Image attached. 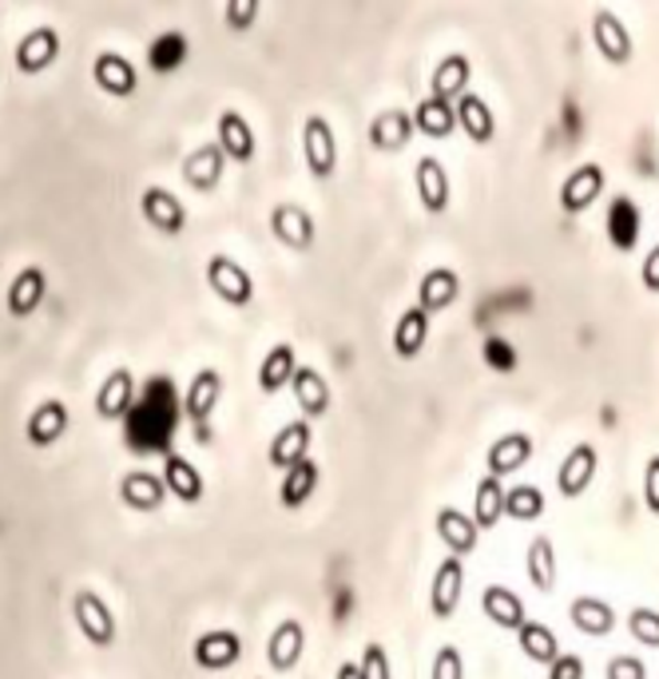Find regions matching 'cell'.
<instances>
[{
  "label": "cell",
  "mask_w": 659,
  "mask_h": 679,
  "mask_svg": "<svg viewBox=\"0 0 659 679\" xmlns=\"http://www.w3.org/2000/svg\"><path fill=\"white\" fill-rule=\"evenodd\" d=\"M302 159H306V171L315 179H330L338 171V136L326 116H306Z\"/></svg>",
  "instance_id": "6da1fadb"
},
{
  "label": "cell",
  "mask_w": 659,
  "mask_h": 679,
  "mask_svg": "<svg viewBox=\"0 0 659 679\" xmlns=\"http://www.w3.org/2000/svg\"><path fill=\"white\" fill-rule=\"evenodd\" d=\"M592 44H596V52H600L604 64H612V68H624V64H631V56H636L628 24H624L612 9L592 12Z\"/></svg>",
  "instance_id": "7a4b0ae2"
},
{
  "label": "cell",
  "mask_w": 659,
  "mask_h": 679,
  "mask_svg": "<svg viewBox=\"0 0 659 679\" xmlns=\"http://www.w3.org/2000/svg\"><path fill=\"white\" fill-rule=\"evenodd\" d=\"M76 624L79 632H84V640L92 644V648H111V644L119 640V632H116V616H111V608L104 604V596L92 588H79L76 592Z\"/></svg>",
  "instance_id": "3957f363"
},
{
  "label": "cell",
  "mask_w": 659,
  "mask_h": 679,
  "mask_svg": "<svg viewBox=\"0 0 659 679\" xmlns=\"http://www.w3.org/2000/svg\"><path fill=\"white\" fill-rule=\"evenodd\" d=\"M604 195V168L600 163H581L576 171H568V179L561 183V203L564 215H584V211Z\"/></svg>",
  "instance_id": "277c9868"
},
{
  "label": "cell",
  "mask_w": 659,
  "mask_h": 679,
  "mask_svg": "<svg viewBox=\"0 0 659 679\" xmlns=\"http://www.w3.org/2000/svg\"><path fill=\"white\" fill-rule=\"evenodd\" d=\"M596 465H600L596 445H588V442L572 445V449L564 453L561 469H556V489H561V497H568V501L584 497L588 485H592V477H596Z\"/></svg>",
  "instance_id": "5b68a950"
},
{
  "label": "cell",
  "mask_w": 659,
  "mask_h": 679,
  "mask_svg": "<svg viewBox=\"0 0 659 679\" xmlns=\"http://www.w3.org/2000/svg\"><path fill=\"white\" fill-rule=\"evenodd\" d=\"M208 286L223 298L226 306H246L255 298V283L231 255H215L208 263Z\"/></svg>",
  "instance_id": "8992f818"
},
{
  "label": "cell",
  "mask_w": 659,
  "mask_h": 679,
  "mask_svg": "<svg viewBox=\"0 0 659 679\" xmlns=\"http://www.w3.org/2000/svg\"><path fill=\"white\" fill-rule=\"evenodd\" d=\"M92 79H96V88L104 96H116V99H128L136 96L139 88V72L128 56H119V52H99L96 64H92Z\"/></svg>",
  "instance_id": "52a82bcc"
},
{
  "label": "cell",
  "mask_w": 659,
  "mask_h": 679,
  "mask_svg": "<svg viewBox=\"0 0 659 679\" xmlns=\"http://www.w3.org/2000/svg\"><path fill=\"white\" fill-rule=\"evenodd\" d=\"M226 163H231V159H226V151L219 148V139H215V144H203V148L191 151L179 171H183V183H188L191 191H203V195H208V191H215L219 183H223Z\"/></svg>",
  "instance_id": "ba28073f"
},
{
  "label": "cell",
  "mask_w": 659,
  "mask_h": 679,
  "mask_svg": "<svg viewBox=\"0 0 659 679\" xmlns=\"http://www.w3.org/2000/svg\"><path fill=\"white\" fill-rule=\"evenodd\" d=\"M461 588H465V556H445L434 572V588H429V608H434L437 620H449L453 612H457Z\"/></svg>",
  "instance_id": "9c48e42d"
},
{
  "label": "cell",
  "mask_w": 659,
  "mask_h": 679,
  "mask_svg": "<svg viewBox=\"0 0 659 679\" xmlns=\"http://www.w3.org/2000/svg\"><path fill=\"white\" fill-rule=\"evenodd\" d=\"M139 211H144V219L156 226L159 235H183V226H188V211H183V203H179L176 191H168V188H148L144 191Z\"/></svg>",
  "instance_id": "30bf717a"
},
{
  "label": "cell",
  "mask_w": 659,
  "mask_h": 679,
  "mask_svg": "<svg viewBox=\"0 0 659 679\" xmlns=\"http://www.w3.org/2000/svg\"><path fill=\"white\" fill-rule=\"evenodd\" d=\"M270 231H275L278 243L290 246V251H310L318 235L310 211L295 208V203H278V208L270 211Z\"/></svg>",
  "instance_id": "8fae6325"
},
{
  "label": "cell",
  "mask_w": 659,
  "mask_h": 679,
  "mask_svg": "<svg viewBox=\"0 0 659 679\" xmlns=\"http://www.w3.org/2000/svg\"><path fill=\"white\" fill-rule=\"evenodd\" d=\"M60 56V32L56 29H32L24 32V40L17 44V72L24 76H40L44 68H52Z\"/></svg>",
  "instance_id": "7c38bea8"
},
{
  "label": "cell",
  "mask_w": 659,
  "mask_h": 679,
  "mask_svg": "<svg viewBox=\"0 0 659 679\" xmlns=\"http://www.w3.org/2000/svg\"><path fill=\"white\" fill-rule=\"evenodd\" d=\"M414 183H417V195H422V208L429 211V215H445L453 188H449V171H445L434 156H422V159H417Z\"/></svg>",
  "instance_id": "4fadbf2b"
},
{
  "label": "cell",
  "mask_w": 659,
  "mask_h": 679,
  "mask_svg": "<svg viewBox=\"0 0 659 679\" xmlns=\"http://www.w3.org/2000/svg\"><path fill=\"white\" fill-rule=\"evenodd\" d=\"M457 298H461V278H457V270H449V266H434V270L422 278V286H417V306H422L425 315H442V310H449Z\"/></svg>",
  "instance_id": "5bb4252c"
},
{
  "label": "cell",
  "mask_w": 659,
  "mask_h": 679,
  "mask_svg": "<svg viewBox=\"0 0 659 679\" xmlns=\"http://www.w3.org/2000/svg\"><path fill=\"white\" fill-rule=\"evenodd\" d=\"M306 651V628L302 620H283L275 628V636H270V644H266V664L283 676V671H295L298 660H302Z\"/></svg>",
  "instance_id": "9a60e30c"
},
{
  "label": "cell",
  "mask_w": 659,
  "mask_h": 679,
  "mask_svg": "<svg viewBox=\"0 0 659 679\" xmlns=\"http://www.w3.org/2000/svg\"><path fill=\"white\" fill-rule=\"evenodd\" d=\"M437 537L445 541V549L453 552V556H469L472 549H477V541H481V529H477V521L472 517H465L461 509H453V505H445V509H437Z\"/></svg>",
  "instance_id": "2e32d148"
},
{
  "label": "cell",
  "mask_w": 659,
  "mask_h": 679,
  "mask_svg": "<svg viewBox=\"0 0 659 679\" xmlns=\"http://www.w3.org/2000/svg\"><path fill=\"white\" fill-rule=\"evenodd\" d=\"M131 402H136V378H131V370H111L108 378H104V385H99L96 394V414L104 417V422H119V417L128 414Z\"/></svg>",
  "instance_id": "e0dca14e"
},
{
  "label": "cell",
  "mask_w": 659,
  "mask_h": 679,
  "mask_svg": "<svg viewBox=\"0 0 659 679\" xmlns=\"http://www.w3.org/2000/svg\"><path fill=\"white\" fill-rule=\"evenodd\" d=\"M219 148L226 151V159L231 163H255V131H251V124H246V116H238V112L226 108L223 116H219Z\"/></svg>",
  "instance_id": "ac0fdd59"
},
{
  "label": "cell",
  "mask_w": 659,
  "mask_h": 679,
  "mask_svg": "<svg viewBox=\"0 0 659 679\" xmlns=\"http://www.w3.org/2000/svg\"><path fill=\"white\" fill-rule=\"evenodd\" d=\"M219 397H223V378H219V370H199V374L191 378L188 394H183V414L203 429L208 417L215 414Z\"/></svg>",
  "instance_id": "d6986e66"
},
{
  "label": "cell",
  "mask_w": 659,
  "mask_h": 679,
  "mask_svg": "<svg viewBox=\"0 0 659 679\" xmlns=\"http://www.w3.org/2000/svg\"><path fill=\"white\" fill-rule=\"evenodd\" d=\"M64 429H68V405L64 402H40L36 410H32L29 425H24V437H29L36 449H49V445H56L60 437H64Z\"/></svg>",
  "instance_id": "ffe728a7"
},
{
  "label": "cell",
  "mask_w": 659,
  "mask_h": 679,
  "mask_svg": "<svg viewBox=\"0 0 659 679\" xmlns=\"http://www.w3.org/2000/svg\"><path fill=\"white\" fill-rule=\"evenodd\" d=\"M417 124H414V112L405 108H390L382 112V116H374V124H370V144H374L378 151H402L410 139H414Z\"/></svg>",
  "instance_id": "44dd1931"
},
{
  "label": "cell",
  "mask_w": 659,
  "mask_h": 679,
  "mask_svg": "<svg viewBox=\"0 0 659 679\" xmlns=\"http://www.w3.org/2000/svg\"><path fill=\"white\" fill-rule=\"evenodd\" d=\"M243 660V640H238L235 632H208V636H199L195 644V664L208 671H223V668H235Z\"/></svg>",
  "instance_id": "7402d4cb"
},
{
  "label": "cell",
  "mask_w": 659,
  "mask_h": 679,
  "mask_svg": "<svg viewBox=\"0 0 659 679\" xmlns=\"http://www.w3.org/2000/svg\"><path fill=\"white\" fill-rule=\"evenodd\" d=\"M163 497H168V485H163V477H156V473L136 469L119 481V501L136 512H156L159 505H163Z\"/></svg>",
  "instance_id": "603a6c76"
},
{
  "label": "cell",
  "mask_w": 659,
  "mask_h": 679,
  "mask_svg": "<svg viewBox=\"0 0 659 679\" xmlns=\"http://www.w3.org/2000/svg\"><path fill=\"white\" fill-rule=\"evenodd\" d=\"M453 112H457V128H461L472 144H492V136H497V119H492L489 104H485L481 96L465 92V96L453 99Z\"/></svg>",
  "instance_id": "cb8c5ba5"
},
{
  "label": "cell",
  "mask_w": 659,
  "mask_h": 679,
  "mask_svg": "<svg viewBox=\"0 0 659 679\" xmlns=\"http://www.w3.org/2000/svg\"><path fill=\"white\" fill-rule=\"evenodd\" d=\"M568 620L576 624V632H584V636H592V640H604V636H612L616 632V612H612V604L596 601V596H576L568 608Z\"/></svg>",
  "instance_id": "d4e9b609"
},
{
  "label": "cell",
  "mask_w": 659,
  "mask_h": 679,
  "mask_svg": "<svg viewBox=\"0 0 659 679\" xmlns=\"http://www.w3.org/2000/svg\"><path fill=\"white\" fill-rule=\"evenodd\" d=\"M290 390H295L298 410H302L310 422L330 410V385H326V378L318 374L315 365H298L295 378H290Z\"/></svg>",
  "instance_id": "484cf974"
},
{
  "label": "cell",
  "mask_w": 659,
  "mask_h": 679,
  "mask_svg": "<svg viewBox=\"0 0 659 679\" xmlns=\"http://www.w3.org/2000/svg\"><path fill=\"white\" fill-rule=\"evenodd\" d=\"M481 612H485V620H492L504 632H517L524 620H529V616H524L521 596L509 592L504 584H489V588L481 592Z\"/></svg>",
  "instance_id": "4316f807"
},
{
  "label": "cell",
  "mask_w": 659,
  "mask_h": 679,
  "mask_svg": "<svg viewBox=\"0 0 659 679\" xmlns=\"http://www.w3.org/2000/svg\"><path fill=\"white\" fill-rule=\"evenodd\" d=\"M529 461H532V437L529 434L497 437V442L489 445V457H485V465H489L492 477H509V473L524 469Z\"/></svg>",
  "instance_id": "83f0119b"
},
{
  "label": "cell",
  "mask_w": 659,
  "mask_h": 679,
  "mask_svg": "<svg viewBox=\"0 0 659 679\" xmlns=\"http://www.w3.org/2000/svg\"><path fill=\"white\" fill-rule=\"evenodd\" d=\"M640 208H636V199L620 195V199H612V208H608V238L616 251H636V243H640Z\"/></svg>",
  "instance_id": "f1b7e54d"
},
{
  "label": "cell",
  "mask_w": 659,
  "mask_h": 679,
  "mask_svg": "<svg viewBox=\"0 0 659 679\" xmlns=\"http://www.w3.org/2000/svg\"><path fill=\"white\" fill-rule=\"evenodd\" d=\"M44 295H49V278H44V270H40V266H24L9 286V315L29 318L32 310L44 303Z\"/></svg>",
  "instance_id": "f546056e"
},
{
  "label": "cell",
  "mask_w": 659,
  "mask_h": 679,
  "mask_svg": "<svg viewBox=\"0 0 659 679\" xmlns=\"http://www.w3.org/2000/svg\"><path fill=\"white\" fill-rule=\"evenodd\" d=\"M310 437H315V429H310V422H290L278 429V437L270 442V465L275 469H290L295 461H302V457H310Z\"/></svg>",
  "instance_id": "4dcf8cb0"
},
{
  "label": "cell",
  "mask_w": 659,
  "mask_h": 679,
  "mask_svg": "<svg viewBox=\"0 0 659 679\" xmlns=\"http://www.w3.org/2000/svg\"><path fill=\"white\" fill-rule=\"evenodd\" d=\"M504 485L501 477H492V473H485L481 481H477V492H472V521H477V529H497L504 517Z\"/></svg>",
  "instance_id": "1f68e13d"
},
{
  "label": "cell",
  "mask_w": 659,
  "mask_h": 679,
  "mask_svg": "<svg viewBox=\"0 0 659 679\" xmlns=\"http://www.w3.org/2000/svg\"><path fill=\"white\" fill-rule=\"evenodd\" d=\"M469 76H472V64L469 56H461V52H453V56H445L442 64L434 68V79H429V88H434L437 99H457L469 92Z\"/></svg>",
  "instance_id": "d6a6232c"
},
{
  "label": "cell",
  "mask_w": 659,
  "mask_h": 679,
  "mask_svg": "<svg viewBox=\"0 0 659 679\" xmlns=\"http://www.w3.org/2000/svg\"><path fill=\"white\" fill-rule=\"evenodd\" d=\"M318 489V465L310 461V457H302V461H295L290 469H283V485H278V501L286 505V509H302L306 501H310V492Z\"/></svg>",
  "instance_id": "836d02e7"
},
{
  "label": "cell",
  "mask_w": 659,
  "mask_h": 679,
  "mask_svg": "<svg viewBox=\"0 0 659 679\" xmlns=\"http://www.w3.org/2000/svg\"><path fill=\"white\" fill-rule=\"evenodd\" d=\"M163 485H168L171 497H179V501H203V477H199V469L188 461V457H179V453H171L168 461H163Z\"/></svg>",
  "instance_id": "e575fe53"
},
{
  "label": "cell",
  "mask_w": 659,
  "mask_h": 679,
  "mask_svg": "<svg viewBox=\"0 0 659 679\" xmlns=\"http://www.w3.org/2000/svg\"><path fill=\"white\" fill-rule=\"evenodd\" d=\"M425 338H429V315H425L422 306H410L394 326V354L410 362V358L422 354Z\"/></svg>",
  "instance_id": "d590c367"
},
{
  "label": "cell",
  "mask_w": 659,
  "mask_h": 679,
  "mask_svg": "<svg viewBox=\"0 0 659 679\" xmlns=\"http://www.w3.org/2000/svg\"><path fill=\"white\" fill-rule=\"evenodd\" d=\"M414 124H417V131H422V136L445 139V136H453V131H457V112H453L449 99L429 96V99H422V104L414 108Z\"/></svg>",
  "instance_id": "8d00e7d4"
},
{
  "label": "cell",
  "mask_w": 659,
  "mask_h": 679,
  "mask_svg": "<svg viewBox=\"0 0 659 679\" xmlns=\"http://www.w3.org/2000/svg\"><path fill=\"white\" fill-rule=\"evenodd\" d=\"M524 572H529V581L536 592H552L556 588V549H552L549 537H532L529 544V556H524Z\"/></svg>",
  "instance_id": "74e56055"
},
{
  "label": "cell",
  "mask_w": 659,
  "mask_h": 679,
  "mask_svg": "<svg viewBox=\"0 0 659 679\" xmlns=\"http://www.w3.org/2000/svg\"><path fill=\"white\" fill-rule=\"evenodd\" d=\"M298 362H295V346H275L270 354L263 358V365H258V390L263 394H278L283 385H290V378H295Z\"/></svg>",
  "instance_id": "f35d334b"
},
{
  "label": "cell",
  "mask_w": 659,
  "mask_h": 679,
  "mask_svg": "<svg viewBox=\"0 0 659 679\" xmlns=\"http://www.w3.org/2000/svg\"><path fill=\"white\" fill-rule=\"evenodd\" d=\"M517 644H521L524 660L544 664V668H549V664L556 660V656H561V644H556L552 628H544L541 620H524L521 628H517Z\"/></svg>",
  "instance_id": "ab89813d"
},
{
  "label": "cell",
  "mask_w": 659,
  "mask_h": 679,
  "mask_svg": "<svg viewBox=\"0 0 659 679\" xmlns=\"http://www.w3.org/2000/svg\"><path fill=\"white\" fill-rule=\"evenodd\" d=\"M183 60H188V36L183 32H163L148 44V68L159 72V76L176 72Z\"/></svg>",
  "instance_id": "60d3db41"
},
{
  "label": "cell",
  "mask_w": 659,
  "mask_h": 679,
  "mask_svg": "<svg viewBox=\"0 0 659 679\" xmlns=\"http://www.w3.org/2000/svg\"><path fill=\"white\" fill-rule=\"evenodd\" d=\"M544 512V492L536 485H517L504 492V517L512 521H536Z\"/></svg>",
  "instance_id": "b9f144b4"
},
{
  "label": "cell",
  "mask_w": 659,
  "mask_h": 679,
  "mask_svg": "<svg viewBox=\"0 0 659 679\" xmlns=\"http://www.w3.org/2000/svg\"><path fill=\"white\" fill-rule=\"evenodd\" d=\"M628 632L644 644V648H659V612L656 608H631Z\"/></svg>",
  "instance_id": "7bdbcfd3"
},
{
  "label": "cell",
  "mask_w": 659,
  "mask_h": 679,
  "mask_svg": "<svg viewBox=\"0 0 659 679\" xmlns=\"http://www.w3.org/2000/svg\"><path fill=\"white\" fill-rule=\"evenodd\" d=\"M258 9H263V0H226V12H223V20H226V29L231 32H251L255 29V20H258Z\"/></svg>",
  "instance_id": "ee69618b"
},
{
  "label": "cell",
  "mask_w": 659,
  "mask_h": 679,
  "mask_svg": "<svg viewBox=\"0 0 659 679\" xmlns=\"http://www.w3.org/2000/svg\"><path fill=\"white\" fill-rule=\"evenodd\" d=\"M429 679H465V660H461V651L453 648V644L437 648V656H434V671H429Z\"/></svg>",
  "instance_id": "f6af8a7d"
},
{
  "label": "cell",
  "mask_w": 659,
  "mask_h": 679,
  "mask_svg": "<svg viewBox=\"0 0 659 679\" xmlns=\"http://www.w3.org/2000/svg\"><path fill=\"white\" fill-rule=\"evenodd\" d=\"M358 671H362V679H394L390 676V656H385L382 644H365Z\"/></svg>",
  "instance_id": "bcb514c9"
},
{
  "label": "cell",
  "mask_w": 659,
  "mask_h": 679,
  "mask_svg": "<svg viewBox=\"0 0 659 679\" xmlns=\"http://www.w3.org/2000/svg\"><path fill=\"white\" fill-rule=\"evenodd\" d=\"M604 679H648V668L636 656H612L608 668H604Z\"/></svg>",
  "instance_id": "7dc6e473"
},
{
  "label": "cell",
  "mask_w": 659,
  "mask_h": 679,
  "mask_svg": "<svg viewBox=\"0 0 659 679\" xmlns=\"http://www.w3.org/2000/svg\"><path fill=\"white\" fill-rule=\"evenodd\" d=\"M549 679H584V660L581 656H572V651H561V656L549 664Z\"/></svg>",
  "instance_id": "c3c4849f"
},
{
  "label": "cell",
  "mask_w": 659,
  "mask_h": 679,
  "mask_svg": "<svg viewBox=\"0 0 659 679\" xmlns=\"http://www.w3.org/2000/svg\"><path fill=\"white\" fill-rule=\"evenodd\" d=\"M644 501L659 517V453L648 461V469H644Z\"/></svg>",
  "instance_id": "681fc988"
},
{
  "label": "cell",
  "mask_w": 659,
  "mask_h": 679,
  "mask_svg": "<svg viewBox=\"0 0 659 679\" xmlns=\"http://www.w3.org/2000/svg\"><path fill=\"white\" fill-rule=\"evenodd\" d=\"M485 354H489V362L497 365V370H512V346L509 342H501V338H489V346H485Z\"/></svg>",
  "instance_id": "f907efd6"
},
{
  "label": "cell",
  "mask_w": 659,
  "mask_h": 679,
  "mask_svg": "<svg viewBox=\"0 0 659 679\" xmlns=\"http://www.w3.org/2000/svg\"><path fill=\"white\" fill-rule=\"evenodd\" d=\"M640 278L644 286H648L651 295H659V243L651 246L648 255H644V266H640Z\"/></svg>",
  "instance_id": "816d5d0a"
},
{
  "label": "cell",
  "mask_w": 659,
  "mask_h": 679,
  "mask_svg": "<svg viewBox=\"0 0 659 679\" xmlns=\"http://www.w3.org/2000/svg\"><path fill=\"white\" fill-rule=\"evenodd\" d=\"M338 679H362V671H358V664H342V668H338Z\"/></svg>",
  "instance_id": "f5cc1de1"
}]
</instances>
